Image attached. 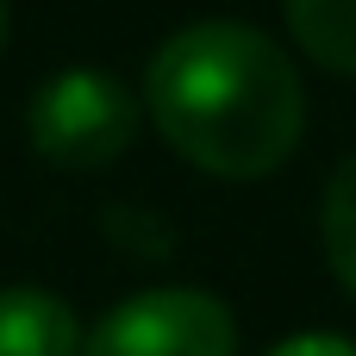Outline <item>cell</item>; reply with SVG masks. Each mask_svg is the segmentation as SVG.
<instances>
[{
  "instance_id": "cell-1",
  "label": "cell",
  "mask_w": 356,
  "mask_h": 356,
  "mask_svg": "<svg viewBox=\"0 0 356 356\" xmlns=\"http://www.w3.org/2000/svg\"><path fill=\"white\" fill-rule=\"evenodd\" d=\"M144 113L181 163L219 181H257L300 150L307 81L269 31L200 19L156 44L144 69Z\"/></svg>"
},
{
  "instance_id": "cell-2",
  "label": "cell",
  "mask_w": 356,
  "mask_h": 356,
  "mask_svg": "<svg viewBox=\"0 0 356 356\" xmlns=\"http://www.w3.org/2000/svg\"><path fill=\"white\" fill-rule=\"evenodd\" d=\"M138 125H144V94H131L106 69H63V75L38 81V94L25 106L31 150L69 175L113 169L131 150Z\"/></svg>"
},
{
  "instance_id": "cell-3",
  "label": "cell",
  "mask_w": 356,
  "mask_h": 356,
  "mask_svg": "<svg viewBox=\"0 0 356 356\" xmlns=\"http://www.w3.org/2000/svg\"><path fill=\"white\" fill-rule=\"evenodd\" d=\"M81 356H238V319L207 288H144L88 332Z\"/></svg>"
},
{
  "instance_id": "cell-4",
  "label": "cell",
  "mask_w": 356,
  "mask_h": 356,
  "mask_svg": "<svg viewBox=\"0 0 356 356\" xmlns=\"http://www.w3.org/2000/svg\"><path fill=\"white\" fill-rule=\"evenodd\" d=\"M88 332L75 307L50 288H0V356H81Z\"/></svg>"
},
{
  "instance_id": "cell-5",
  "label": "cell",
  "mask_w": 356,
  "mask_h": 356,
  "mask_svg": "<svg viewBox=\"0 0 356 356\" xmlns=\"http://www.w3.org/2000/svg\"><path fill=\"white\" fill-rule=\"evenodd\" d=\"M282 19L307 63L356 75V0H282Z\"/></svg>"
},
{
  "instance_id": "cell-6",
  "label": "cell",
  "mask_w": 356,
  "mask_h": 356,
  "mask_svg": "<svg viewBox=\"0 0 356 356\" xmlns=\"http://www.w3.org/2000/svg\"><path fill=\"white\" fill-rule=\"evenodd\" d=\"M319 244H325V263L338 275V288L356 300V156H344L325 181V200H319Z\"/></svg>"
},
{
  "instance_id": "cell-7",
  "label": "cell",
  "mask_w": 356,
  "mask_h": 356,
  "mask_svg": "<svg viewBox=\"0 0 356 356\" xmlns=\"http://www.w3.org/2000/svg\"><path fill=\"white\" fill-rule=\"evenodd\" d=\"M263 356H356L350 338H338V332H300V338H282L275 350Z\"/></svg>"
},
{
  "instance_id": "cell-8",
  "label": "cell",
  "mask_w": 356,
  "mask_h": 356,
  "mask_svg": "<svg viewBox=\"0 0 356 356\" xmlns=\"http://www.w3.org/2000/svg\"><path fill=\"white\" fill-rule=\"evenodd\" d=\"M0 50H6V0H0Z\"/></svg>"
}]
</instances>
